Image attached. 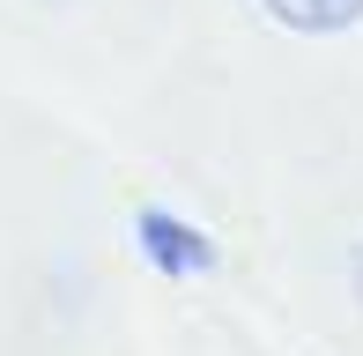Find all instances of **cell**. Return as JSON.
Segmentation results:
<instances>
[{"mask_svg":"<svg viewBox=\"0 0 363 356\" xmlns=\"http://www.w3.org/2000/svg\"><path fill=\"white\" fill-rule=\"evenodd\" d=\"M134 238H141V252L163 274H208V267H216V245H208L193 223L163 216V208H141V216H134Z\"/></svg>","mask_w":363,"mask_h":356,"instance_id":"cell-1","label":"cell"},{"mask_svg":"<svg viewBox=\"0 0 363 356\" xmlns=\"http://www.w3.org/2000/svg\"><path fill=\"white\" fill-rule=\"evenodd\" d=\"M282 30H304V38H334V30L363 23V0H259Z\"/></svg>","mask_w":363,"mask_h":356,"instance_id":"cell-2","label":"cell"}]
</instances>
